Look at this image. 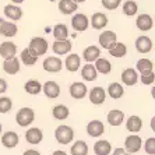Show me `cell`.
Returning a JSON list of instances; mask_svg holds the SVG:
<instances>
[{"label": "cell", "instance_id": "1", "mask_svg": "<svg viewBox=\"0 0 155 155\" xmlns=\"http://www.w3.org/2000/svg\"><path fill=\"white\" fill-rule=\"evenodd\" d=\"M54 138L58 141L59 144H70L74 138V131L70 126H66V124H61L58 129L54 130Z\"/></svg>", "mask_w": 155, "mask_h": 155}, {"label": "cell", "instance_id": "2", "mask_svg": "<svg viewBox=\"0 0 155 155\" xmlns=\"http://www.w3.org/2000/svg\"><path fill=\"white\" fill-rule=\"evenodd\" d=\"M28 49L35 54L36 58H39V56H42V54H45L48 52V42L42 36H35L29 42Z\"/></svg>", "mask_w": 155, "mask_h": 155}, {"label": "cell", "instance_id": "3", "mask_svg": "<svg viewBox=\"0 0 155 155\" xmlns=\"http://www.w3.org/2000/svg\"><path fill=\"white\" fill-rule=\"evenodd\" d=\"M34 119H35V113L31 108H21L17 112V116H15V122L21 127L29 126L34 122Z\"/></svg>", "mask_w": 155, "mask_h": 155}, {"label": "cell", "instance_id": "4", "mask_svg": "<svg viewBox=\"0 0 155 155\" xmlns=\"http://www.w3.org/2000/svg\"><path fill=\"white\" fill-rule=\"evenodd\" d=\"M141 145H143V140H141V137L137 136V134H130V136L126 137V140H124V147H126V151L129 154L138 152Z\"/></svg>", "mask_w": 155, "mask_h": 155}, {"label": "cell", "instance_id": "5", "mask_svg": "<svg viewBox=\"0 0 155 155\" xmlns=\"http://www.w3.org/2000/svg\"><path fill=\"white\" fill-rule=\"evenodd\" d=\"M88 25H90V20H88V17H87L85 14H83V13L74 14V17L71 18V27L77 32L85 31V29L88 28Z\"/></svg>", "mask_w": 155, "mask_h": 155}, {"label": "cell", "instance_id": "6", "mask_svg": "<svg viewBox=\"0 0 155 155\" xmlns=\"http://www.w3.org/2000/svg\"><path fill=\"white\" fill-rule=\"evenodd\" d=\"M63 69V61L60 58H56V56H51V58H46L43 60V70L49 73H58Z\"/></svg>", "mask_w": 155, "mask_h": 155}, {"label": "cell", "instance_id": "7", "mask_svg": "<svg viewBox=\"0 0 155 155\" xmlns=\"http://www.w3.org/2000/svg\"><path fill=\"white\" fill-rule=\"evenodd\" d=\"M98 41H99V43H101V46L104 48V49H108L109 51V49L117 42V36H116V34L113 32V31H105V32H102L101 35H99Z\"/></svg>", "mask_w": 155, "mask_h": 155}, {"label": "cell", "instance_id": "8", "mask_svg": "<svg viewBox=\"0 0 155 155\" xmlns=\"http://www.w3.org/2000/svg\"><path fill=\"white\" fill-rule=\"evenodd\" d=\"M15 53H17V46H15V43L3 42L0 45V56H2L4 60L15 58Z\"/></svg>", "mask_w": 155, "mask_h": 155}, {"label": "cell", "instance_id": "9", "mask_svg": "<svg viewBox=\"0 0 155 155\" xmlns=\"http://www.w3.org/2000/svg\"><path fill=\"white\" fill-rule=\"evenodd\" d=\"M42 91L49 99H54V98H58L60 95V87L54 81H46L42 85Z\"/></svg>", "mask_w": 155, "mask_h": 155}, {"label": "cell", "instance_id": "10", "mask_svg": "<svg viewBox=\"0 0 155 155\" xmlns=\"http://www.w3.org/2000/svg\"><path fill=\"white\" fill-rule=\"evenodd\" d=\"M152 39H150L148 36L143 35V36H138L136 39V49H137L140 53H148V52L152 51Z\"/></svg>", "mask_w": 155, "mask_h": 155}, {"label": "cell", "instance_id": "11", "mask_svg": "<svg viewBox=\"0 0 155 155\" xmlns=\"http://www.w3.org/2000/svg\"><path fill=\"white\" fill-rule=\"evenodd\" d=\"M25 140L28 141L29 144H32V145L39 144L41 141L43 140V133H42V130L38 129V127H31L29 130H27V133H25Z\"/></svg>", "mask_w": 155, "mask_h": 155}, {"label": "cell", "instance_id": "12", "mask_svg": "<svg viewBox=\"0 0 155 155\" xmlns=\"http://www.w3.org/2000/svg\"><path fill=\"white\" fill-rule=\"evenodd\" d=\"M71 46L73 43L70 42L69 39L66 41H54L53 45H52V51H53L54 54H66L69 53L70 51H71Z\"/></svg>", "mask_w": 155, "mask_h": 155}, {"label": "cell", "instance_id": "13", "mask_svg": "<svg viewBox=\"0 0 155 155\" xmlns=\"http://www.w3.org/2000/svg\"><path fill=\"white\" fill-rule=\"evenodd\" d=\"M106 99V92L102 87H95L90 91V101L94 105H102Z\"/></svg>", "mask_w": 155, "mask_h": 155}, {"label": "cell", "instance_id": "14", "mask_svg": "<svg viewBox=\"0 0 155 155\" xmlns=\"http://www.w3.org/2000/svg\"><path fill=\"white\" fill-rule=\"evenodd\" d=\"M105 131V126L101 120H92L87 124V133L90 134L91 137H99Z\"/></svg>", "mask_w": 155, "mask_h": 155}, {"label": "cell", "instance_id": "15", "mask_svg": "<svg viewBox=\"0 0 155 155\" xmlns=\"http://www.w3.org/2000/svg\"><path fill=\"white\" fill-rule=\"evenodd\" d=\"M136 25L141 31H150L154 27V20L150 14H140L136 20Z\"/></svg>", "mask_w": 155, "mask_h": 155}, {"label": "cell", "instance_id": "16", "mask_svg": "<svg viewBox=\"0 0 155 155\" xmlns=\"http://www.w3.org/2000/svg\"><path fill=\"white\" fill-rule=\"evenodd\" d=\"M69 92L74 99H83L87 95V87L83 83H73L69 88Z\"/></svg>", "mask_w": 155, "mask_h": 155}, {"label": "cell", "instance_id": "17", "mask_svg": "<svg viewBox=\"0 0 155 155\" xmlns=\"http://www.w3.org/2000/svg\"><path fill=\"white\" fill-rule=\"evenodd\" d=\"M18 141H20V137L18 134L14 133V131H7L2 136V144L6 148H14L18 145Z\"/></svg>", "mask_w": 155, "mask_h": 155}, {"label": "cell", "instance_id": "18", "mask_svg": "<svg viewBox=\"0 0 155 155\" xmlns=\"http://www.w3.org/2000/svg\"><path fill=\"white\" fill-rule=\"evenodd\" d=\"M4 15L13 21H18L20 18L22 17V10L18 6L15 4H7V6H4Z\"/></svg>", "mask_w": 155, "mask_h": 155}, {"label": "cell", "instance_id": "19", "mask_svg": "<svg viewBox=\"0 0 155 155\" xmlns=\"http://www.w3.org/2000/svg\"><path fill=\"white\" fill-rule=\"evenodd\" d=\"M99 54H101V49L98 46H94V45H91V46L85 48L83 52V59L88 63L91 61H95L97 59H99Z\"/></svg>", "mask_w": 155, "mask_h": 155}, {"label": "cell", "instance_id": "20", "mask_svg": "<svg viewBox=\"0 0 155 155\" xmlns=\"http://www.w3.org/2000/svg\"><path fill=\"white\" fill-rule=\"evenodd\" d=\"M59 10H60V13H63V14L70 15V14H73L74 11L78 10V4L74 3L73 0H60V2H59Z\"/></svg>", "mask_w": 155, "mask_h": 155}, {"label": "cell", "instance_id": "21", "mask_svg": "<svg viewBox=\"0 0 155 155\" xmlns=\"http://www.w3.org/2000/svg\"><path fill=\"white\" fill-rule=\"evenodd\" d=\"M91 25L94 29H102L108 25V17L104 13H95L91 17Z\"/></svg>", "mask_w": 155, "mask_h": 155}, {"label": "cell", "instance_id": "22", "mask_svg": "<svg viewBox=\"0 0 155 155\" xmlns=\"http://www.w3.org/2000/svg\"><path fill=\"white\" fill-rule=\"evenodd\" d=\"M122 81L126 85H134L138 81V74L134 69H126L122 73Z\"/></svg>", "mask_w": 155, "mask_h": 155}, {"label": "cell", "instance_id": "23", "mask_svg": "<svg viewBox=\"0 0 155 155\" xmlns=\"http://www.w3.org/2000/svg\"><path fill=\"white\" fill-rule=\"evenodd\" d=\"M3 70L7 74H17L20 71V60L17 58H13V59H8V60H4L3 61Z\"/></svg>", "mask_w": 155, "mask_h": 155}, {"label": "cell", "instance_id": "24", "mask_svg": "<svg viewBox=\"0 0 155 155\" xmlns=\"http://www.w3.org/2000/svg\"><path fill=\"white\" fill-rule=\"evenodd\" d=\"M108 122L110 126H120L124 122V113L119 109H113L108 113Z\"/></svg>", "mask_w": 155, "mask_h": 155}, {"label": "cell", "instance_id": "25", "mask_svg": "<svg viewBox=\"0 0 155 155\" xmlns=\"http://www.w3.org/2000/svg\"><path fill=\"white\" fill-rule=\"evenodd\" d=\"M80 64H81V59H80V56L76 54V53L69 54L67 59H66V61H64L66 69L69 70V71H71V73L77 71V70L80 69Z\"/></svg>", "mask_w": 155, "mask_h": 155}, {"label": "cell", "instance_id": "26", "mask_svg": "<svg viewBox=\"0 0 155 155\" xmlns=\"http://www.w3.org/2000/svg\"><path fill=\"white\" fill-rule=\"evenodd\" d=\"M112 151V145L106 140H99L94 145V152L97 155H109Z\"/></svg>", "mask_w": 155, "mask_h": 155}, {"label": "cell", "instance_id": "27", "mask_svg": "<svg viewBox=\"0 0 155 155\" xmlns=\"http://www.w3.org/2000/svg\"><path fill=\"white\" fill-rule=\"evenodd\" d=\"M143 127V120L138 116H130L126 122V129L130 133H138Z\"/></svg>", "mask_w": 155, "mask_h": 155}, {"label": "cell", "instance_id": "28", "mask_svg": "<svg viewBox=\"0 0 155 155\" xmlns=\"http://www.w3.org/2000/svg\"><path fill=\"white\" fill-rule=\"evenodd\" d=\"M18 28L15 25L14 22H10V21H3L2 22V27H0V35H4V36H15L17 34Z\"/></svg>", "mask_w": 155, "mask_h": 155}, {"label": "cell", "instance_id": "29", "mask_svg": "<svg viewBox=\"0 0 155 155\" xmlns=\"http://www.w3.org/2000/svg\"><path fill=\"white\" fill-rule=\"evenodd\" d=\"M81 77H83L85 81H95L98 78V73L95 70V67L91 63L83 66V70H81Z\"/></svg>", "mask_w": 155, "mask_h": 155}, {"label": "cell", "instance_id": "30", "mask_svg": "<svg viewBox=\"0 0 155 155\" xmlns=\"http://www.w3.org/2000/svg\"><path fill=\"white\" fill-rule=\"evenodd\" d=\"M52 32L56 41H66L69 38V28L66 24H56Z\"/></svg>", "mask_w": 155, "mask_h": 155}, {"label": "cell", "instance_id": "31", "mask_svg": "<svg viewBox=\"0 0 155 155\" xmlns=\"http://www.w3.org/2000/svg\"><path fill=\"white\" fill-rule=\"evenodd\" d=\"M95 70H97V73H102V74H109L110 73V70H112V64H110V61L108 60V59H97L95 60Z\"/></svg>", "mask_w": 155, "mask_h": 155}, {"label": "cell", "instance_id": "32", "mask_svg": "<svg viewBox=\"0 0 155 155\" xmlns=\"http://www.w3.org/2000/svg\"><path fill=\"white\" fill-rule=\"evenodd\" d=\"M124 94V88L122 87V84L119 83H110L108 87V95L113 99H119Z\"/></svg>", "mask_w": 155, "mask_h": 155}, {"label": "cell", "instance_id": "33", "mask_svg": "<svg viewBox=\"0 0 155 155\" xmlns=\"http://www.w3.org/2000/svg\"><path fill=\"white\" fill-rule=\"evenodd\" d=\"M52 115H53L54 119L64 120V119L69 117L70 110H69V108H67L66 105H56V106L53 108V110H52Z\"/></svg>", "mask_w": 155, "mask_h": 155}, {"label": "cell", "instance_id": "34", "mask_svg": "<svg viewBox=\"0 0 155 155\" xmlns=\"http://www.w3.org/2000/svg\"><path fill=\"white\" fill-rule=\"evenodd\" d=\"M24 90L29 95H38L42 91V84L39 81H36V80H29V81L25 83V85H24Z\"/></svg>", "mask_w": 155, "mask_h": 155}, {"label": "cell", "instance_id": "35", "mask_svg": "<svg viewBox=\"0 0 155 155\" xmlns=\"http://www.w3.org/2000/svg\"><path fill=\"white\" fill-rule=\"evenodd\" d=\"M71 155H87L88 154V145L85 141L78 140L71 145Z\"/></svg>", "mask_w": 155, "mask_h": 155}, {"label": "cell", "instance_id": "36", "mask_svg": "<svg viewBox=\"0 0 155 155\" xmlns=\"http://www.w3.org/2000/svg\"><path fill=\"white\" fill-rule=\"evenodd\" d=\"M109 53L112 54L113 58H123V56H126V53H127V46L122 42H116L115 45L109 49Z\"/></svg>", "mask_w": 155, "mask_h": 155}, {"label": "cell", "instance_id": "37", "mask_svg": "<svg viewBox=\"0 0 155 155\" xmlns=\"http://www.w3.org/2000/svg\"><path fill=\"white\" fill-rule=\"evenodd\" d=\"M36 60H38V58H36L32 52L29 51L28 48H27V49H24V51L21 52V61L25 66H34L36 63Z\"/></svg>", "mask_w": 155, "mask_h": 155}, {"label": "cell", "instance_id": "38", "mask_svg": "<svg viewBox=\"0 0 155 155\" xmlns=\"http://www.w3.org/2000/svg\"><path fill=\"white\" fill-rule=\"evenodd\" d=\"M137 11H138V6L136 2H133V0H127L126 3L123 4V13L126 15H129V17L136 15Z\"/></svg>", "mask_w": 155, "mask_h": 155}, {"label": "cell", "instance_id": "39", "mask_svg": "<svg viewBox=\"0 0 155 155\" xmlns=\"http://www.w3.org/2000/svg\"><path fill=\"white\" fill-rule=\"evenodd\" d=\"M137 70L140 73H145V71H152L154 69V63H152L150 59H140L137 61Z\"/></svg>", "mask_w": 155, "mask_h": 155}, {"label": "cell", "instance_id": "40", "mask_svg": "<svg viewBox=\"0 0 155 155\" xmlns=\"http://www.w3.org/2000/svg\"><path fill=\"white\" fill-rule=\"evenodd\" d=\"M13 108V102L8 97H0V113H8Z\"/></svg>", "mask_w": 155, "mask_h": 155}, {"label": "cell", "instance_id": "41", "mask_svg": "<svg viewBox=\"0 0 155 155\" xmlns=\"http://www.w3.org/2000/svg\"><path fill=\"white\" fill-rule=\"evenodd\" d=\"M141 83L145 84V85H152L155 81V74L154 71H145V73H141Z\"/></svg>", "mask_w": 155, "mask_h": 155}, {"label": "cell", "instance_id": "42", "mask_svg": "<svg viewBox=\"0 0 155 155\" xmlns=\"http://www.w3.org/2000/svg\"><path fill=\"white\" fill-rule=\"evenodd\" d=\"M122 0H102V6L106 10H116L120 6Z\"/></svg>", "mask_w": 155, "mask_h": 155}, {"label": "cell", "instance_id": "43", "mask_svg": "<svg viewBox=\"0 0 155 155\" xmlns=\"http://www.w3.org/2000/svg\"><path fill=\"white\" fill-rule=\"evenodd\" d=\"M144 148H145V152H147V154L154 155L155 154V138L154 137L148 138V140L145 141Z\"/></svg>", "mask_w": 155, "mask_h": 155}, {"label": "cell", "instance_id": "44", "mask_svg": "<svg viewBox=\"0 0 155 155\" xmlns=\"http://www.w3.org/2000/svg\"><path fill=\"white\" fill-rule=\"evenodd\" d=\"M7 91V81L4 78H0V94H4Z\"/></svg>", "mask_w": 155, "mask_h": 155}, {"label": "cell", "instance_id": "45", "mask_svg": "<svg viewBox=\"0 0 155 155\" xmlns=\"http://www.w3.org/2000/svg\"><path fill=\"white\" fill-rule=\"evenodd\" d=\"M113 155H131V154H129L124 148H116L113 151Z\"/></svg>", "mask_w": 155, "mask_h": 155}, {"label": "cell", "instance_id": "46", "mask_svg": "<svg viewBox=\"0 0 155 155\" xmlns=\"http://www.w3.org/2000/svg\"><path fill=\"white\" fill-rule=\"evenodd\" d=\"M22 155H41V152L36 151V150H27Z\"/></svg>", "mask_w": 155, "mask_h": 155}, {"label": "cell", "instance_id": "47", "mask_svg": "<svg viewBox=\"0 0 155 155\" xmlns=\"http://www.w3.org/2000/svg\"><path fill=\"white\" fill-rule=\"evenodd\" d=\"M52 155H67V152H66V151H60V150H58V151H54Z\"/></svg>", "mask_w": 155, "mask_h": 155}, {"label": "cell", "instance_id": "48", "mask_svg": "<svg viewBox=\"0 0 155 155\" xmlns=\"http://www.w3.org/2000/svg\"><path fill=\"white\" fill-rule=\"evenodd\" d=\"M13 2V4H20V3H22L24 0H11Z\"/></svg>", "mask_w": 155, "mask_h": 155}, {"label": "cell", "instance_id": "49", "mask_svg": "<svg viewBox=\"0 0 155 155\" xmlns=\"http://www.w3.org/2000/svg\"><path fill=\"white\" fill-rule=\"evenodd\" d=\"M73 2H74V3H77V4H78V3H84L85 0H73Z\"/></svg>", "mask_w": 155, "mask_h": 155}, {"label": "cell", "instance_id": "50", "mask_svg": "<svg viewBox=\"0 0 155 155\" xmlns=\"http://www.w3.org/2000/svg\"><path fill=\"white\" fill-rule=\"evenodd\" d=\"M3 21H4L3 18H0V27H2V22H3Z\"/></svg>", "mask_w": 155, "mask_h": 155}, {"label": "cell", "instance_id": "51", "mask_svg": "<svg viewBox=\"0 0 155 155\" xmlns=\"http://www.w3.org/2000/svg\"><path fill=\"white\" fill-rule=\"evenodd\" d=\"M0 133H2V124H0Z\"/></svg>", "mask_w": 155, "mask_h": 155}]
</instances>
